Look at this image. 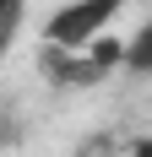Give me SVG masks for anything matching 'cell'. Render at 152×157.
Masks as SVG:
<instances>
[{"instance_id": "obj_1", "label": "cell", "mask_w": 152, "mask_h": 157, "mask_svg": "<svg viewBox=\"0 0 152 157\" xmlns=\"http://www.w3.org/2000/svg\"><path fill=\"white\" fill-rule=\"evenodd\" d=\"M120 11H125V0H65L44 22V44L49 49H87Z\"/></svg>"}, {"instance_id": "obj_2", "label": "cell", "mask_w": 152, "mask_h": 157, "mask_svg": "<svg viewBox=\"0 0 152 157\" xmlns=\"http://www.w3.org/2000/svg\"><path fill=\"white\" fill-rule=\"evenodd\" d=\"M120 65L130 71V76H152V16L136 27V38H125V54Z\"/></svg>"}, {"instance_id": "obj_3", "label": "cell", "mask_w": 152, "mask_h": 157, "mask_svg": "<svg viewBox=\"0 0 152 157\" xmlns=\"http://www.w3.org/2000/svg\"><path fill=\"white\" fill-rule=\"evenodd\" d=\"M22 22H27V0H0V60L11 54L16 33H22Z\"/></svg>"}, {"instance_id": "obj_4", "label": "cell", "mask_w": 152, "mask_h": 157, "mask_svg": "<svg viewBox=\"0 0 152 157\" xmlns=\"http://www.w3.org/2000/svg\"><path fill=\"white\" fill-rule=\"evenodd\" d=\"M130 157H152V136H141V141H130Z\"/></svg>"}]
</instances>
